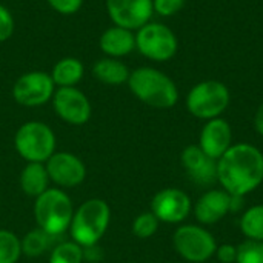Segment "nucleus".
I'll return each mask as SVG.
<instances>
[{
	"label": "nucleus",
	"instance_id": "f257e3e1",
	"mask_svg": "<svg viewBox=\"0 0 263 263\" xmlns=\"http://www.w3.org/2000/svg\"><path fill=\"white\" fill-rule=\"evenodd\" d=\"M217 182L231 196H248L263 183V153L251 143L231 145L217 160Z\"/></svg>",
	"mask_w": 263,
	"mask_h": 263
},
{
	"label": "nucleus",
	"instance_id": "f03ea898",
	"mask_svg": "<svg viewBox=\"0 0 263 263\" xmlns=\"http://www.w3.org/2000/svg\"><path fill=\"white\" fill-rule=\"evenodd\" d=\"M128 86L140 102L153 108L168 109L179 100V89L176 83L162 71L149 66L131 71Z\"/></svg>",
	"mask_w": 263,
	"mask_h": 263
},
{
	"label": "nucleus",
	"instance_id": "7ed1b4c3",
	"mask_svg": "<svg viewBox=\"0 0 263 263\" xmlns=\"http://www.w3.org/2000/svg\"><path fill=\"white\" fill-rule=\"evenodd\" d=\"M111 220V210L102 199H91L79 206L72 216L71 236L82 248L96 247L106 233Z\"/></svg>",
	"mask_w": 263,
	"mask_h": 263
},
{
	"label": "nucleus",
	"instance_id": "20e7f679",
	"mask_svg": "<svg viewBox=\"0 0 263 263\" xmlns=\"http://www.w3.org/2000/svg\"><path fill=\"white\" fill-rule=\"evenodd\" d=\"M34 216L40 230L51 236H60L71 227L74 216L72 202L60 190H46L35 199Z\"/></svg>",
	"mask_w": 263,
	"mask_h": 263
},
{
	"label": "nucleus",
	"instance_id": "39448f33",
	"mask_svg": "<svg viewBox=\"0 0 263 263\" xmlns=\"http://www.w3.org/2000/svg\"><path fill=\"white\" fill-rule=\"evenodd\" d=\"M228 86L219 80H205L197 83L186 96V109L191 116L211 120L220 117L230 105Z\"/></svg>",
	"mask_w": 263,
	"mask_h": 263
},
{
	"label": "nucleus",
	"instance_id": "423d86ee",
	"mask_svg": "<svg viewBox=\"0 0 263 263\" xmlns=\"http://www.w3.org/2000/svg\"><path fill=\"white\" fill-rule=\"evenodd\" d=\"M14 145L20 157L28 160V163H43L54 154L55 136L46 123L26 122L17 129Z\"/></svg>",
	"mask_w": 263,
	"mask_h": 263
},
{
	"label": "nucleus",
	"instance_id": "0eeeda50",
	"mask_svg": "<svg viewBox=\"0 0 263 263\" xmlns=\"http://www.w3.org/2000/svg\"><path fill=\"white\" fill-rule=\"evenodd\" d=\"M173 247L183 260L203 263L214 257L217 242L203 225H182L173 234Z\"/></svg>",
	"mask_w": 263,
	"mask_h": 263
},
{
	"label": "nucleus",
	"instance_id": "6e6552de",
	"mask_svg": "<svg viewBox=\"0 0 263 263\" xmlns=\"http://www.w3.org/2000/svg\"><path fill=\"white\" fill-rule=\"evenodd\" d=\"M136 48L142 55L156 62H165L177 52L174 32L162 23H146L136 34Z\"/></svg>",
	"mask_w": 263,
	"mask_h": 263
},
{
	"label": "nucleus",
	"instance_id": "1a4fd4ad",
	"mask_svg": "<svg viewBox=\"0 0 263 263\" xmlns=\"http://www.w3.org/2000/svg\"><path fill=\"white\" fill-rule=\"evenodd\" d=\"M51 74L31 71L17 79L12 86V97L22 106H40L49 102L55 92Z\"/></svg>",
	"mask_w": 263,
	"mask_h": 263
},
{
	"label": "nucleus",
	"instance_id": "9d476101",
	"mask_svg": "<svg viewBox=\"0 0 263 263\" xmlns=\"http://www.w3.org/2000/svg\"><path fill=\"white\" fill-rule=\"evenodd\" d=\"M193 211L190 196L179 188L160 190L151 200V213L165 223H180Z\"/></svg>",
	"mask_w": 263,
	"mask_h": 263
},
{
	"label": "nucleus",
	"instance_id": "9b49d317",
	"mask_svg": "<svg viewBox=\"0 0 263 263\" xmlns=\"http://www.w3.org/2000/svg\"><path fill=\"white\" fill-rule=\"evenodd\" d=\"M52 105L57 116L71 125H83L91 117V103L76 86L59 88L52 96Z\"/></svg>",
	"mask_w": 263,
	"mask_h": 263
},
{
	"label": "nucleus",
	"instance_id": "f8f14e48",
	"mask_svg": "<svg viewBox=\"0 0 263 263\" xmlns=\"http://www.w3.org/2000/svg\"><path fill=\"white\" fill-rule=\"evenodd\" d=\"M106 9L114 25L126 29H140L154 12L153 0H106Z\"/></svg>",
	"mask_w": 263,
	"mask_h": 263
},
{
	"label": "nucleus",
	"instance_id": "ddd939ff",
	"mask_svg": "<svg viewBox=\"0 0 263 263\" xmlns=\"http://www.w3.org/2000/svg\"><path fill=\"white\" fill-rule=\"evenodd\" d=\"M45 166L49 179L65 188L77 186L86 177V168L83 162L69 153H54L46 160Z\"/></svg>",
	"mask_w": 263,
	"mask_h": 263
},
{
	"label": "nucleus",
	"instance_id": "4468645a",
	"mask_svg": "<svg viewBox=\"0 0 263 263\" xmlns=\"http://www.w3.org/2000/svg\"><path fill=\"white\" fill-rule=\"evenodd\" d=\"M180 162L190 180L194 183L208 186L217 182V160L205 154L199 145L186 146L180 154Z\"/></svg>",
	"mask_w": 263,
	"mask_h": 263
},
{
	"label": "nucleus",
	"instance_id": "2eb2a0df",
	"mask_svg": "<svg viewBox=\"0 0 263 263\" xmlns=\"http://www.w3.org/2000/svg\"><path fill=\"white\" fill-rule=\"evenodd\" d=\"M193 213L200 225H214L231 213V194L222 188L208 190L193 205Z\"/></svg>",
	"mask_w": 263,
	"mask_h": 263
},
{
	"label": "nucleus",
	"instance_id": "dca6fc26",
	"mask_svg": "<svg viewBox=\"0 0 263 263\" xmlns=\"http://www.w3.org/2000/svg\"><path fill=\"white\" fill-rule=\"evenodd\" d=\"M197 145L211 159L219 160L233 145V133L230 123L222 117L206 120L200 131Z\"/></svg>",
	"mask_w": 263,
	"mask_h": 263
},
{
	"label": "nucleus",
	"instance_id": "f3484780",
	"mask_svg": "<svg viewBox=\"0 0 263 263\" xmlns=\"http://www.w3.org/2000/svg\"><path fill=\"white\" fill-rule=\"evenodd\" d=\"M99 45L108 57L119 59L136 49V34L131 29L114 25L100 35Z\"/></svg>",
	"mask_w": 263,
	"mask_h": 263
},
{
	"label": "nucleus",
	"instance_id": "a211bd4d",
	"mask_svg": "<svg viewBox=\"0 0 263 263\" xmlns=\"http://www.w3.org/2000/svg\"><path fill=\"white\" fill-rule=\"evenodd\" d=\"M49 174L46 171V166L43 163L37 162H29L20 174V186L25 194L31 197H39L42 196L49 185Z\"/></svg>",
	"mask_w": 263,
	"mask_h": 263
},
{
	"label": "nucleus",
	"instance_id": "6ab92c4d",
	"mask_svg": "<svg viewBox=\"0 0 263 263\" xmlns=\"http://www.w3.org/2000/svg\"><path fill=\"white\" fill-rule=\"evenodd\" d=\"M129 74L131 71L128 69V66L123 62L112 57L100 59L92 66V76L105 85H112V86L122 85L128 82Z\"/></svg>",
	"mask_w": 263,
	"mask_h": 263
},
{
	"label": "nucleus",
	"instance_id": "aec40b11",
	"mask_svg": "<svg viewBox=\"0 0 263 263\" xmlns=\"http://www.w3.org/2000/svg\"><path fill=\"white\" fill-rule=\"evenodd\" d=\"M83 72H85V68L79 59L63 57L54 65L51 71V79L55 86L68 88V86H76L82 80Z\"/></svg>",
	"mask_w": 263,
	"mask_h": 263
},
{
	"label": "nucleus",
	"instance_id": "412c9836",
	"mask_svg": "<svg viewBox=\"0 0 263 263\" xmlns=\"http://www.w3.org/2000/svg\"><path fill=\"white\" fill-rule=\"evenodd\" d=\"M239 227L247 239L263 242V203L248 208L240 216Z\"/></svg>",
	"mask_w": 263,
	"mask_h": 263
},
{
	"label": "nucleus",
	"instance_id": "4be33fe9",
	"mask_svg": "<svg viewBox=\"0 0 263 263\" xmlns=\"http://www.w3.org/2000/svg\"><path fill=\"white\" fill-rule=\"evenodd\" d=\"M57 236H51L43 230H34L29 231L22 242V253L29 256V257H37L42 256L45 251H48V248L52 243V239H55Z\"/></svg>",
	"mask_w": 263,
	"mask_h": 263
},
{
	"label": "nucleus",
	"instance_id": "5701e85b",
	"mask_svg": "<svg viewBox=\"0 0 263 263\" xmlns=\"http://www.w3.org/2000/svg\"><path fill=\"white\" fill-rule=\"evenodd\" d=\"M85 259L83 248L76 242L59 243L51 251L49 263H82Z\"/></svg>",
	"mask_w": 263,
	"mask_h": 263
},
{
	"label": "nucleus",
	"instance_id": "b1692460",
	"mask_svg": "<svg viewBox=\"0 0 263 263\" xmlns=\"http://www.w3.org/2000/svg\"><path fill=\"white\" fill-rule=\"evenodd\" d=\"M22 254L20 239L6 230H0V263H15Z\"/></svg>",
	"mask_w": 263,
	"mask_h": 263
},
{
	"label": "nucleus",
	"instance_id": "393cba45",
	"mask_svg": "<svg viewBox=\"0 0 263 263\" xmlns=\"http://www.w3.org/2000/svg\"><path fill=\"white\" fill-rule=\"evenodd\" d=\"M159 223V219L151 211L142 213L133 222V234L139 239H149L157 233Z\"/></svg>",
	"mask_w": 263,
	"mask_h": 263
},
{
	"label": "nucleus",
	"instance_id": "a878e982",
	"mask_svg": "<svg viewBox=\"0 0 263 263\" xmlns=\"http://www.w3.org/2000/svg\"><path fill=\"white\" fill-rule=\"evenodd\" d=\"M236 263H263V242L247 239L237 245Z\"/></svg>",
	"mask_w": 263,
	"mask_h": 263
},
{
	"label": "nucleus",
	"instance_id": "bb28decb",
	"mask_svg": "<svg viewBox=\"0 0 263 263\" xmlns=\"http://www.w3.org/2000/svg\"><path fill=\"white\" fill-rule=\"evenodd\" d=\"M183 3L185 0H153V8L159 15L171 17L182 9Z\"/></svg>",
	"mask_w": 263,
	"mask_h": 263
},
{
	"label": "nucleus",
	"instance_id": "cd10ccee",
	"mask_svg": "<svg viewBox=\"0 0 263 263\" xmlns=\"http://www.w3.org/2000/svg\"><path fill=\"white\" fill-rule=\"evenodd\" d=\"M12 32H14V17L6 6L0 5V43L11 39Z\"/></svg>",
	"mask_w": 263,
	"mask_h": 263
},
{
	"label": "nucleus",
	"instance_id": "c85d7f7f",
	"mask_svg": "<svg viewBox=\"0 0 263 263\" xmlns=\"http://www.w3.org/2000/svg\"><path fill=\"white\" fill-rule=\"evenodd\" d=\"M49 3V6L57 11L59 14H63V15H71V14H76L82 5H83V0H46Z\"/></svg>",
	"mask_w": 263,
	"mask_h": 263
},
{
	"label": "nucleus",
	"instance_id": "c756f323",
	"mask_svg": "<svg viewBox=\"0 0 263 263\" xmlns=\"http://www.w3.org/2000/svg\"><path fill=\"white\" fill-rule=\"evenodd\" d=\"M217 260L220 263H236L237 260V247L231 243H223L217 245L216 254Z\"/></svg>",
	"mask_w": 263,
	"mask_h": 263
},
{
	"label": "nucleus",
	"instance_id": "7c9ffc66",
	"mask_svg": "<svg viewBox=\"0 0 263 263\" xmlns=\"http://www.w3.org/2000/svg\"><path fill=\"white\" fill-rule=\"evenodd\" d=\"M254 128L257 131V134H260L263 137V103L257 108L256 116H254Z\"/></svg>",
	"mask_w": 263,
	"mask_h": 263
}]
</instances>
